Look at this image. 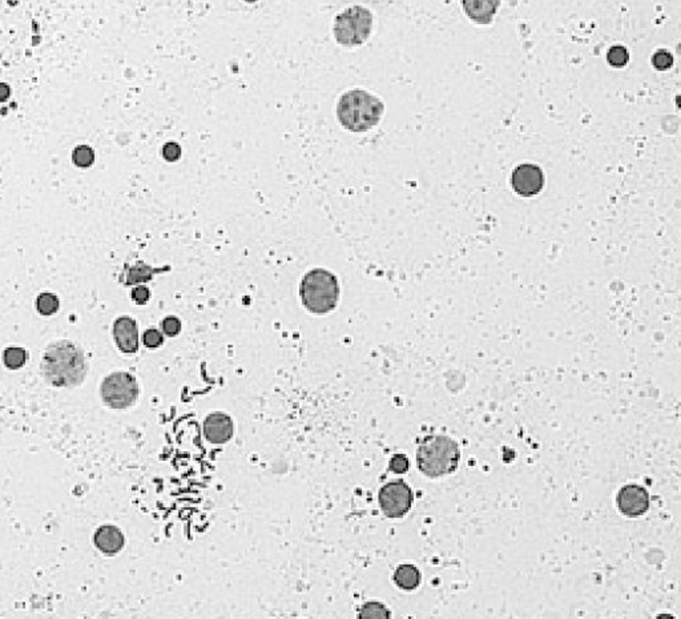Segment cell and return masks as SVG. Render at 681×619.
Here are the masks:
<instances>
[{
    "label": "cell",
    "mask_w": 681,
    "mask_h": 619,
    "mask_svg": "<svg viewBox=\"0 0 681 619\" xmlns=\"http://www.w3.org/2000/svg\"><path fill=\"white\" fill-rule=\"evenodd\" d=\"M299 295L309 312L317 314L329 313L336 310L340 299L338 280L326 269H313L302 278Z\"/></svg>",
    "instance_id": "cell-4"
},
{
    "label": "cell",
    "mask_w": 681,
    "mask_h": 619,
    "mask_svg": "<svg viewBox=\"0 0 681 619\" xmlns=\"http://www.w3.org/2000/svg\"><path fill=\"white\" fill-rule=\"evenodd\" d=\"M378 501L386 517L402 518L413 506L414 493L404 479H396L382 487Z\"/></svg>",
    "instance_id": "cell-7"
},
{
    "label": "cell",
    "mask_w": 681,
    "mask_h": 619,
    "mask_svg": "<svg viewBox=\"0 0 681 619\" xmlns=\"http://www.w3.org/2000/svg\"><path fill=\"white\" fill-rule=\"evenodd\" d=\"M373 15L362 6H353L334 21V38L343 47L362 45L372 35Z\"/></svg>",
    "instance_id": "cell-5"
},
{
    "label": "cell",
    "mask_w": 681,
    "mask_h": 619,
    "mask_svg": "<svg viewBox=\"0 0 681 619\" xmlns=\"http://www.w3.org/2000/svg\"><path fill=\"white\" fill-rule=\"evenodd\" d=\"M95 545L105 555H115L124 547V534L113 525L100 526L95 533Z\"/></svg>",
    "instance_id": "cell-13"
},
{
    "label": "cell",
    "mask_w": 681,
    "mask_h": 619,
    "mask_svg": "<svg viewBox=\"0 0 681 619\" xmlns=\"http://www.w3.org/2000/svg\"><path fill=\"white\" fill-rule=\"evenodd\" d=\"M461 462V448L445 434H429L419 440L417 465L419 472L429 478L450 476Z\"/></svg>",
    "instance_id": "cell-2"
},
{
    "label": "cell",
    "mask_w": 681,
    "mask_h": 619,
    "mask_svg": "<svg viewBox=\"0 0 681 619\" xmlns=\"http://www.w3.org/2000/svg\"><path fill=\"white\" fill-rule=\"evenodd\" d=\"M168 271H171V266H163V268H154V266L145 264L144 261H137L135 266L127 268L124 284H125L127 287L144 284V283L151 281V280L154 278V275H157V273H164V272H168Z\"/></svg>",
    "instance_id": "cell-14"
},
{
    "label": "cell",
    "mask_w": 681,
    "mask_h": 619,
    "mask_svg": "<svg viewBox=\"0 0 681 619\" xmlns=\"http://www.w3.org/2000/svg\"><path fill=\"white\" fill-rule=\"evenodd\" d=\"M40 368L45 381L56 387H80L88 372L83 349L68 340L50 343Z\"/></svg>",
    "instance_id": "cell-1"
},
{
    "label": "cell",
    "mask_w": 681,
    "mask_h": 619,
    "mask_svg": "<svg viewBox=\"0 0 681 619\" xmlns=\"http://www.w3.org/2000/svg\"><path fill=\"white\" fill-rule=\"evenodd\" d=\"M161 328L166 336L175 337L181 331V321L175 316H169L161 322Z\"/></svg>",
    "instance_id": "cell-24"
},
{
    "label": "cell",
    "mask_w": 681,
    "mask_h": 619,
    "mask_svg": "<svg viewBox=\"0 0 681 619\" xmlns=\"http://www.w3.org/2000/svg\"><path fill=\"white\" fill-rule=\"evenodd\" d=\"M59 307H60V301L57 299V296L50 292L39 295V297L36 300V310L43 316L55 314L59 310Z\"/></svg>",
    "instance_id": "cell-17"
},
{
    "label": "cell",
    "mask_w": 681,
    "mask_h": 619,
    "mask_svg": "<svg viewBox=\"0 0 681 619\" xmlns=\"http://www.w3.org/2000/svg\"><path fill=\"white\" fill-rule=\"evenodd\" d=\"M628 60H629V54H628V50L626 47L614 45L608 50L607 62H608L610 66L614 67V68H623V67H626Z\"/></svg>",
    "instance_id": "cell-20"
},
{
    "label": "cell",
    "mask_w": 681,
    "mask_h": 619,
    "mask_svg": "<svg viewBox=\"0 0 681 619\" xmlns=\"http://www.w3.org/2000/svg\"><path fill=\"white\" fill-rule=\"evenodd\" d=\"M385 112V106L373 93L363 89H352L340 96L337 104V118L343 128L352 132L372 130Z\"/></svg>",
    "instance_id": "cell-3"
},
{
    "label": "cell",
    "mask_w": 681,
    "mask_h": 619,
    "mask_svg": "<svg viewBox=\"0 0 681 619\" xmlns=\"http://www.w3.org/2000/svg\"><path fill=\"white\" fill-rule=\"evenodd\" d=\"M233 421L224 413H213L204 421V436L212 443H228L233 436Z\"/></svg>",
    "instance_id": "cell-11"
},
{
    "label": "cell",
    "mask_w": 681,
    "mask_h": 619,
    "mask_svg": "<svg viewBox=\"0 0 681 619\" xmlns=\"http://www.w3.org/2000/svg\"><path fill=\"white\" fill-rule=\"evenodd\" d=\"M544 174L543 169L537 164H520L511 174V187L517 196L534 198L539 195L544 187Z\"/></svg>",
    "instance_id": "cell-8"
},
{
    "label": "cell",
    "mask_w": 681,
    "mask_h": 619,
    "mask_svg": "<svg viewBox=\"0 0 681 619\" xmlns=\"http://www.w3.org/2000/svg\"><path fill=\"white\" fill-rule=\"evenodd\" d=\"M466 15L476 24H490L500 6V0H462Z\"/></svg>",
    "instance_id": "cell-12"
},
{
    "label": "cell",
    "mask_w": 681,
    "mask_h": 619,
    "mask_svg": "<svg viewBox=\"0 0 681 619\" xmlns=\"http://www.w3.org/2000/svg\"><path fill=\"white\" fill-rule=\"evenodd\" d=\"M390 611L379 602H367L360 610V618H390Z\"/></svg>",
    "instance_id": "cell-19"
},
{
    "label": "cell",
    "mask_w": 681,
    "mask_h": 619,
    "mask_svg": "<svg viewBox=\"0 0 681 619\" xmlns=\"http://www.w3.org/2000/svg\"><path fill=\"white\" fill-rule=\"evenodd\" d=\"M143 343L149 349H156L164 343V336L156 329H148L143 334Z\"/></svg>",
    "instance_id": "cell-23"
},
{
    "label": "cell",
    "mask_w": 681,
    "mask_h": 619,
    "mask_svg": "<svg viewBox=\"0 0 681 619\" xmlns=\"http://www.w3.org/2000/svg\"><path fill=\"white\" fill-rule=\"evenodd\" d=\"M649 493L647 489L636 484H629L622 487L616 496V505L619 511L628 518H637L644 516L649 510Z\"/></svg>",
    "instance_id": "cell-9"
},
{
    "label": "cell",
    "mask_w": 681,
    "mask_h": 619,
    "mask_svg": "<svg viewBox=\"0 0 681 619\" xmlns=\"http://www.w3.org/2000/svg\"><path fill=\"white\" fill-rule=\"evenodd\" d=\"M393 579L396 582V586L406 591L416 590L420 585V572L418 570L414 564H401L398 566L393 575Z\"/></svg>",
    "instance_id": "cell-15"
},
{
    "label": "cell",
    "mask_w": 681,
    "mask_h": 619,
    "mask_svg": "<svg viewBox=\"0 0 681 619\" xmlns=\"http://www.w3.org/2000/svg\"><path fill=\"white\" fill-rule=\"evenodd\" d=\"M132 299L136 304L144 305L151 299V290L144 285H137V287L133 288Z\"/></svg>",
    "instance_id": "cell-25"
},
{
    "label": "cell",
    "mask_w": 681,
    "mask_h": 619,
    "mask_svg": "<svg viewBox=\"0 0 681 619\" xmlns=\"http://www.w3.org/2000/svg\"><path fill=\"white\" fill-rule=\"evenodd\" d=\"M101 398L112 409H125L139 397V384L128 372H115L103 380L100 387Z\"/></svg>",
    "instance_id": "cell-6"
},
{
    "label": "cell",
    "mask_w": 681,
    "mask_h": 619,
    "mask_svg": "<svg viewBox=\"0 0 681 619\" xmlns=\"http://www.w3.org/2000/svg\"><path fill=\"white\" fill-rule=\"evenodd\" d=\"M11 96V89L8 84L6 83H0V103L8 100V98Z\"/></svg>",
    "instance_id": "cell-27"
},
{
    "label": "cell",
    "mask_w": 681,
    "mask_h": 619,
    "mask_svg": "<svg viewBox=\"0 0 681 619\" xmlns=\"http://www.w3.org/2000/svg\"><path fill=\"white\" fill-rule=\"evenodd\" d=\"M113 339L122 353L139 351L137 322L130 316H121L113 322Z\"/></svg>",
    "instance_id": "cell-10"
},
{
    "label": "cell",
    "mask_w": 681,
    "mask_h": 619,
    "mask_svg": "<svg viewBox=\"0 0 681 619\" xmlns=\"http://www.w3.org/2000/svg\"><path fill=\"white\" fill-rule=\"evenodd\" d=\"M27 352L23 348L11 346L3 352V363L11 370H18L25 364Z\"/></svg>",
    "instance_id": "cell-16"
},
{
    "label": "cell",
    "mask_w": 681,
    "mask_h": 619,
    "mask_svg": "<svg viewBox=\"0 0 681 619\" xmlns=\"http://www.w3.org/2000/svg\"><path fill=\"white\" fill-rule=\"evenodd\" d=\"M408 467H410V462L405 454H394L389 462V470L396 475H405Z\"/></svg>",
    "instance_id": "cell-22"
},
{
    "label": "cell",
    "mask_w": 681,
    "mask_h": 619,
    "mask_svg": "<svg viewBox=\"0 0 681 619\" xmlns=\"http://www.w3.org/2000/svg\"><path fill=\"white\" fill-rule=\"evenodd\" d=\"M163 155L168 161H176L181 156V148L176 143L165 144Z\"/></svg>",
    "instance_id": "cell-26"
},
{
    "label": "cell",
    "mask_w": 681,
    "mask_h": 619,
    "mask_svg": "<svg viewBox=\"0 0 681 619\" xmlns=\"http://www.w3.org/2000/svg\"><path fill=\"white\" fill-rule=\"evenodd\" d=\"M72 160L79 168H88L95 163V152L88 145H79L72 152Z\"/></svg>",
    "instance_id": "cell-18"
},
{
    "label": "cell",
    "mask_w": 681,
    "mask_h": 619,
    "mask_svg": "<svg viewBox=\"0 0 681 619\" xmlns=\"http://www.w3.org/2000/svg\"><path fill=\"white\" fill-rule=\"evenodd\" d=\"M653 67L658 71H668L673 66V56L667 50H658L651 59Z\"/></svg>",
    "instance_id": "cell-21"
}]
</instances>
